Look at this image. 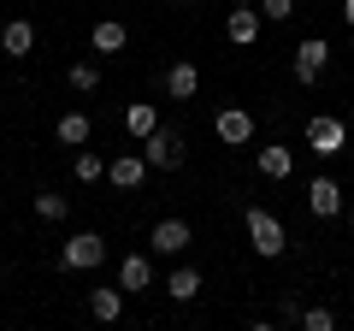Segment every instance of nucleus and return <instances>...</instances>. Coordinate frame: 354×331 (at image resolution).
Returning a JSON list of instances; mask_svg holds the SVG:
<instances>
[{"mask_svg": "<svg viewBox=\"0 0 354 331\" xmlns=\"http://www.w3.org/2000/svg\"><path fill=\"white\" fill-rule=\"evenodd\" d=\"M189 242H195V231L183 225V219H160V225L148 231V249H153V255H183Z\"/></svg>", "mask_w": 354, "mask_h": 331, "instance_id": "obj_7", "label": "nucleus"}, {"mask_svg": "<svg viewBox=\"0 0 354 331\" xmlns=\"http://www.w3.org/2000/svg\"><path fill=\"white\" fill-rule=\"evenodd\" d=\"M307 213L313 219H337L342 213V184L337 178H313L307 184Z\"/></svg>", "mask_w": 354, "mask_h": 331, "instance_id": "obj_9", "label": "nucleus"}, {"mask_svg": "<svg viewBox=\"0 0 354 331\" xmlns=\"http://www.w3.org/2000/svg\"><path fill=\"white\" fill-rule=\"evenodd\" d=\"M301 325L307 331H337V314L330 307H301Z\"/></svg>", "mask_w": 354, "mask_h": 331, "instance_id": "obj_23", "label": "nucleus"}, {"mask_svg": "<svg viewBox=\"0 0 354 331\" xmlns=\"http://www.w3.org/2000/svg\"><path fill=\"white\" fill-rule=\"evenodd\" d=\"M0 53H12V60H30V53H36V24H30V18H12V24L0 30Z\"/></svg>", "mask_w": 354, "mask_h": 331, "instance_id": "obj_11", "label": "nucleus"}, {"mask_svg": "<svg viewBox=\"0 0 354 331\" xmlns=\"http://www.w3.org/2000/svg\"><path fill=\"white\" fill-rule=\"evenodd\" d=\"M165 296H171V302H195V296H201V272H195V267H171Z\"/></svg>", "mask_w": 354, "mask_h": 331, "instance_id": "obj_17", "label": "nucleus"}, {"mask_svg": "<svg viewBox=\"0 0 354 331\" xmlns=\"http://www.w3.org/2000/svg\"><path fill=\"white\" fill-rule=\"evenodd\" d=\"M118 314H124V290H88V319L113 325Z\"/></svg>", "mask_w": 354, "mask_h": 331, "instance_id": "obj_18", "label": "nucleus"}, {"mask_svg": "<svg viewBox=\"0 0 354 331\" xmlns=\"http://www.w3.org/2000/svg\"><path fill=\"white\" fill-rule=\"evenodd\" d=\"M183 6H195V0H183Z\"/></svg>", "mask_w": 354, "mask_h": 331, "instance_id": "obj_26", "label": "nucleus"}, {"mask_svg": "<svg viewBox=\"0 0 354 331\" xmlns=\"http://www.w3.org/2000/svg\"><path fill=\"white\" fill-rule=\"evenodd\" d=\"M65 83H71L77 95H95V89H101V65H95V60H77L71 71H65Z\"/></svg>", "mask_w": 354, "mask_h": 331, "instance_id": "obj_21", "label": "nucleus"}, {"mask_svg": "<svg viewBox=\"0 0 354 331\" xmlns=\"http://www.w3.org/2000/svg\"><path fill=\"white\" fill-rule=\"evenodd\" d=\"M307 148H313L319 160L342 154V148H348V125H342L337 113H313V118H307Z\"/></svg>", "mask_w": 354, "mask_h": 331, "instance_id": "obj_3", "label": "nucleus"}, {"mask_svg": "<svg viewBox=\"0 0 354 331\" xmlns=\"http://www.w3.org/2000/svg\"><path fill=\"white\" fill-rule=\"evenodd\" d=\"M213 136L225 142V148L254 142V113H248V107H225V113H213Z\"/></svg>", "mask_w": 354, "mask_h": 331, "instance_id": "obj_6", "label": "nucleus"}, {"mask_svg": "<svg viewBox=\"0 0 354 331\" xmlns=\"http://www.w3.org/2000/svg\"><path fill=\"white\" fill-rule=\"evenodd\" d=\"M165 89H171V101H189V95L201 89V71H195L189 60H177L171 71H165Z\"/></svg>", "mask_w": 354, "mask_h": 331, "instance_id": "obj_16", "label": "nucleus"}, {"mask_svg": "<svg viewBox=\"0 0 354 331\" xmlns=\"http://www.w3.org/2000/svg\"><path fill=\"white\" fill-rule=\"evenodd\" d=\"M53 130H59V142H65V148H83V142L95 136V125H88V113H65V118H59Z\"/></svg>", "mask_w": 354, "mask_h": 331, "instance_id": "obj_20", "label": "nucleus"}, {"mask_svg": "<svg viewBox=\"0 0 354 331\" xmlns=\"http://www.w3.org/2000/svg\"><path fill=\"white\" fill-rule=\"evenodd\" d=\"M260 18H272V24H283V18H295V0H260Z\"/></svg>", "mask_w": 354, "mask_h": 331, "instance_id": "obj_24", "label": "nucleus"}, {"mask_svg": "<svg viewBox=\"0 0 354 331\" xmlns=\"http://www.w3.org/2000/svg\"><path fill=\"white\" fill-rule=\"evenodd\" d=\"M254 166H260V178H272V184H283L295 172V154L290 148H278V142H272V148H260L254 154Z\"/></svg>", "mask_w": 354, "mask_h": 331, "instance_id": "obj_14", "label": "nucleus"}, {"mask_svg": "<svg viewBox=\"0 0 354 331\" xmlns=\"http://www.w3.org/2000/svg\"><path fill=\"white\" fill-rule=\"evenodd\" d=\"M342 24H348V30H354V0H342Z\"/></svg>", "mask_w": 354, "mask_h": 331, "instance_id": "obj_25", "label": "nucleus"}, {"mask_svg": "<svg viewBox=\"0 0 354 331\" xmlns=\"http://www.w3.org/2000/svg\"><path fill=\"white\" fill-rule=\"evenodd\" d=\"M260 24H266L260 6H230L225 12V36L236 42V48H254V42H260Z\"/></svg>", "mask_w": 354, "mask_h": 331, "instance_id": "obj_8", "label": "nucleus"}, {"mask_svg": "<svg viewBox=\"0 0 354 331\" xmlns=\"http://www.w3.org/2000/svg\"><path fill=\"white\" fill-rule=\"evenodd\" d=\"M65 213H71V202H65V195H53V190H41V195H36V219H48V225H59Z\"/></svg>", "mask_w": 354, "mask_h": 331, "instance_id": "obj_22", "label": "nucleus"}, {"mask_svg": "<svg viewBox=\"0 0 354 331\" xmlns=\"http://www.w3.org/2000/svg\"><path fill=\"white\" fill-rule=\"evenodd\" d=\"M88 48H95V53H124L130 48V30L118 24V18H101V24L88 30Z\"/></svg>", "mask_w": 354, "mask_h": 331, "instance_id": "obj_12", "label": "nucleus"}, {"mask_svg": "<svg viewBox=\"0 0 354 331\" xmlns=\"http://www.w3.org/2000/svg\"><path fill=\"white\" fill-rule=\"evenodd\" d=\"M325 65H330V42H325V36L295 42V83H307V89H313L319 77H325Z\"/></svg>", "mask_w": 354, "mask_h": 331, "instance_id": "obj_5", "label": "nucleus"}, {"mask_svg": "<svg viewBox=\"0 0 354 331\" xmlns=\"http://www.w3.org/2000/svg\"><path fill=\"white\" fill-rule=\"evenodd\" d=\"M148 284H153V260L148 255H124L118 260V290L136 296V290H148Z\"/></svg>", "mask_w": 354, "mask_h": 331, "instance_id": "obj_13", "label": "nucleus"}, {"mask_svg": "<svg viewBox=\"0 0 354 331\" xmlns=\"http://www.w3.org/2000/svg\"><path fill=\"white\" fill-rule=\"evenodd\" d=\"M101 260H106V237L101 231H77V237H65V249H59L65 272H88V267H101Z\"/></svg>", "mask_w": 354, "mask_h": 331, "instance_id": "obj_2", "label": "nucleus"}, {"mask_svg": "<svg viewBox=\"0 0 354 331\" xmlns=\"http://www.w3.org/2000/svg\"><path fill=\"white\" fill-rule=\"evenodd\" d=\"M248 249L266 260H278L283 249H290V237H283V219L266 213V207H248Z\"/></svg>", "mask_w": 354, "mask_h": 331, "instance_id": "obj_1", "label": "nucleus"}, {"mask_svg": "<svg viewBox=\"0 0 354 331\" xmlns=\"http://www.w3.org/2000/svg\"><path fill=\"white\" fill-rule=\"evenodd\" d=\"M71 178H77V184H101V178H106V160H101L95 148H88V142L77 148V160H71Z\"/></svg>", "mask_w": 354, "mask_h": 331, "instance_id": "obj_19", "label": "nucleus"}, {"mask_svg": "<svg viewBox=\"0 0 354 331\" xmlns=\"http://www.w3.org/2000/svg\"><path fill=\"white\" fill-rule=\"evenodd\" d=\"M124 130H130V142L153 136V130H160V113H153V101H130V107H124Z\"/></svg>", "mask_w": 354, "mask_h": 331, "instance_id": "obj_15", "label": "nucleus"}, {"mask_svg": "<svg viewBox=\"0 0 354 331\" xmlns=\"http://www.w3.org/2000/svg\"><path fill=\"white\" fill-rule=\"evenodd\" d=\"M148 172H153V166L142 160V154H118V160H106V184H113V190H136Z\"/></svg>", "mask_w": 354, "mask_h": 331, "instance_id": "obj_10", "label": "nucleus"}, {"mask_svg": "<svg viewBox=\"0 0 354 331\" xmlns=\"http://www.w3.org/2000/svg\"><path fill=\"white\" fill-rule=\"evenodd\" d=\"M142 160H148L153 172H177V166H183V136L160 125L153 136H142Z\"/></svg>", "mask_w": 354, "mask_h": 331, "instance_id": "obj_4", "label": "nucleus"}]
</instances>
